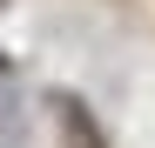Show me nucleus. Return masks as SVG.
<instances>
[{"mask_svg": "<svg viewBox=\"0 0 155 148\" xmlns=\"http://www.w3.org/2000/svg\"><path fill=\"white\" fill-rule=\"evenodd\" d=\"M61 135H68L74 148H108V141H101V128H94V114H88L81 101H61Z\"/></svg>", "mask_w": 155, "mask_h": 148, "instance_id": "nucleus-1", "label": "nucleus"}]
</instances>
